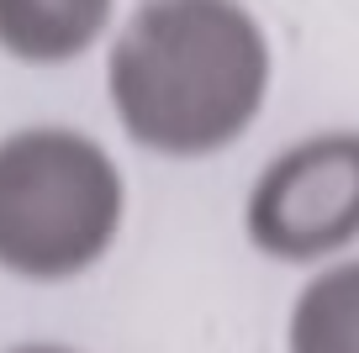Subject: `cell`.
Returning <instances> with one entry per match:
<instances>
[{
	"label": "cell",
	"mask_w": 359,
	"mask_h": 353,
	"mask_svg": "<svg viewBox=\"0 0 359 353\" xmlns=\"http://www.w3.org/2000/svg\"><path fill=\"white\" fill-rule=\"evenodd\" d=\"M116 0H0V53L32 69L85 58L111 27Z\"/></svg>",
	"instance_id": "obj_4"
},
{
	"label": "cell",
	"mask_w": 359,
	"mask_h": 353,
	"mask_svg": "<svg viewBox=\"0 0 359 353\" xmlns=\"http://www.w3.org/2000/svg\"><path fill=\"white\" fill-rule=\"evenodd\" d=\"M243 232L280 264H317L359 237V127L312 132L259 169Z\"/></svg>",
	"instance_id": "obj_3"
},
{
	"label": "cell",
	"mask_w": 359,
	"mask_h": 353,
	"mask_svg": "<svg viewBox=\"0 0 359 353\" xmlns=\"http://www.w3.org/2000/svg\"><path fill=\"white\" fill-rule=\"evenodd\" d=\"M127 211L116 158L79 127L0 137V269L32 285L79 279L111 254Z\"/></svg>",
	"instance_id": "obj_2"
},
{
	"label": "cell",
	"mask_w": 359,
	"mask_h": 353,
	"mask_svg": "<svg viewBox=\"0 0 359 353\" xmlns=\"http://www.w3.org/2000/svg\"><path fill=\"white\" fill-rule=\"evenodd\" d=\"M11 353H74V348H53V342H27V348H11Z\"/></svg>",
	"instance_id": "obj_6"
},
{
	"label": "cell",
	"mask_w": 359,
	"mask_h": 353,
	"mask_svg": "<svg viewBox=\"0 0 359 353\" xmlns=\"http://www.w3.org/2000/svg\"><path fill=\"white\" fill-rule=\"evenodd\" d=\"M285 353H359V258L327 264L302 285Z\"/></svg>",
	"instance_id": "obj_5"
},
{
	"label": "cell",
	"mask_w": 359,
	"mask_h": 353,
	"mask_svg": "<svg viewBox=\"0 0 359 353\" xmlns=\"http://www.w3.org/2000/svg\"><path fill=\"white\" fill-rule=\"evenodd\" d=\"M122 132L158 158H212L269 95V37L243 0H143L106 53Z\"/></svg>",
	"instance_id": "obj_1"
}]
</instances>
